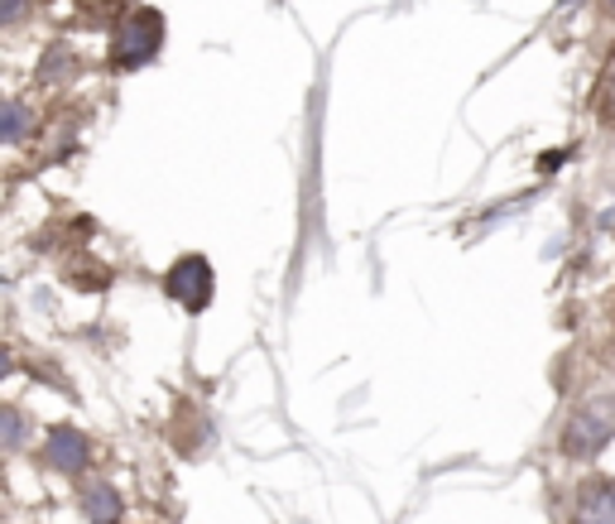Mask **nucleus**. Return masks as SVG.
<instances>
[{
  "instance_id": "6",
  "label": "nucleus",
  "mask_w": 615,
  "mask_h": 524,
  "mask_svg": "<svg viewBox=\"0 0 615 524\" xmlns=\"http://www.w3.org/2000/svg\"><path fill=\"white\" fill-rule=\"evenodd\" d=\"M82 510H87V520L92 524H116V515H120V496L111 490L106 482H92L82 490Z\"/></svg>"
},
{
  "instance_id": "11",
  "label": "nucleus",
  "mask_w": 615,
  "mask_h": 524,
  "mask_svg": "<svg viewBox=\"0 0 615 524\" xmlns=\"http://www.w3.org/2000/svg\"><path fill=\"white\" fill-rule=\"evenodd\" d=\"M601 5H606V10H611V15H615V0H601Z\"/></svg>"
},
{
  "instance_id": "8",
  "label": "nucleus",
  "mask_w": 615,
  "mask_h": 524,
  "mask_svg": "<svg viewBox=\"0 0 615 524\" xmlns=\"http://www.w3.org/2000/svg\"><path fill=\"white\" fill-rule=\"evenodd\" d=\"M20 130H25V106L10 102V106H5V144H15Z\"/></svg>"
},
{
  "instance_id": "3",
  "label": "nucleus",
  "mask_w": 615,
  "mask_h": 524,
  "mask_svg": "<svg viewBox=\"0 0 615 524\" xmlns=\"http://www.w3.org/2000/svg\"><path fill=\"white\" fill-rule=\"evenodd\" d=\"M164 289H169V298H174V304H183L188 314H203V308L212 304V289H217V280H212V265L203 260V255H183V260L169 270Z\"/></svg>"
},
{
  "instance_id": "10",
  "label": "nucleus",
  "mask_w": 615,
  "mask_h": 524,
  "mask_svg": "<svg viewBox=\"0 0 615 524\" xmlns=\"http://www.w3.org/2000/svg\"><path fill=\"white\" fill-rule=\"evenodd\" d=\"M20 15H25V0H5V5H0V20H5V25H20Z\"/></svg>"
},
{
  "instance_id": "5",
  "label": "nucleus",
  "mask_w": 615,
  "mask_h": 524,
  "mask_svg": "<svg viewBox=\"0 0 615 524\" xmlns=\"http://www.w3.org/2000/svg\"><path fill=\"white\" fill-rule=\"evenodd\" d=\"M43 457H49L53 472L77 476L87 467V438L73 429V423H59V429H49V438H43Z\"/></svg>"
},
{
  "instance_id": "1",
  "label": "nucleus",
  "mask_w": 615,
  "mask_h": 524,
  "mask_svg": "<svg viewBox=\"0 0 615 524\" xmlns=\"http://www.w3.org/2000/svg\"><path fill=\"white\" fill-rule=\"evenodd\" d=\"M611 438H615V395H591L567 414L558 448H563V457H573V462H587V457H597Z\"/></svg>"
},
{
  "instance_id": "4",
  "label": "nucleus",
  "mask_w": 615,
  "mask_h": 524,
  "mask_svg": "<svg viewBox=\"0 0 615 524\" xmlns=\"http://www.w3.org/2000/svg\"><path fill=\"white\" fill-rule=\"evenodd\" d=\"M567 524H615V482L611 476H597V482L577 486Z\"/></svg>"
},
{
  "instance_id": "9",
  "label": "nucleus",
  "mask_w": 615,
  "mask_h": 524,
  "mask_svg": "<svg viewBox=\"0 0 615 524\" xmlns=\"http://www.w3.org/2000/svg\"><path fill=\"white\" fill-rule=\"evenodd\" d=\"M0 419H5V448L15 452V448H20V433H25V429H20V414H15V409H5Z\"/></svg>"
},
{
  "instance_id": "2",
  "label": "nucleus",
  "mask_w": 615,
  "mask_h": 524,
  "mask_svg": "<svg viewBox=\"0 0 615 524\" xmlns=\"http://www.w3.org/2000/svg\"><path fill=\"white\" fill-rule=\"evenodd\" d=\"M164 49V15L159 10H130L126 20L116 25V43H111V68L116 73H130V68H144L154 53Z\"/></svg>"
},
{
  "instance_id": "7",
  "label": "nucleus",
  "mask_w": 615,
  "mask_h": 524,
  "mask_svg": "<svg viewBox=\"0 0 615 524\" xmlns=\"http://www.w3.org/2000/svg\"><path fill=\"white\" fill-rule=\"evenodd\" d=\"M597 106H601V120H611V126H615V59L606 63V73H601V92H597Z\"/></svg>"
}]
</instances>
